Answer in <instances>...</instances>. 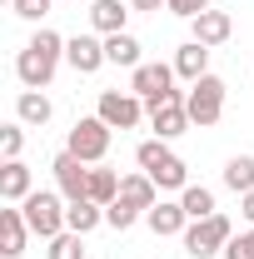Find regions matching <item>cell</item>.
<instances>
[{"label": "cell", "instance_id": "cell-27", "mask_svg": "<svg viewBox=\"0 0 254 259\" xmlns=\"http://www.w3.org/2000/svg\"><path fill=\"white\" fill-rule=\"evenodd\" d=\"M224 259H254V225L244 234H234L229 244H224Z\"/></svg>", "mask_w": 254, "mask_h": 259}, {"label": "cell", "instance_id": "cell-7", "mask_svg": "<svg viewBox=\"0 0 254 259\" xmlns=\"http://www.w3.org/2000/svg\"><path fill=\"white\" fill-rule=\"evenodd\" d=\"M130 90L145 100V105H159V100L180 95L175 90V65H135L130 70Z\"/></svg>", "mask_w": 254, "mask_h": 259}, {"label": "cell", "instance_id": "cell-15", "mask_svg": "<svg viewBox=\"0 0 254 259\" xmlns=\"http://www.w3.org/2000/svg\"><path fill=\"white\" fill-rule=\"evenodd\" d=\"M175 75L180 80H204L209 75V45H199V40H185L180 50H175Z\"/></svg>", "mask_w": 254, "mask_h": 259}, {"label": "cell", "instance_id": "cell-21", "mask_svg": "<svg viewBox=\"0 0 254 259\" xmlns=\"http://www.w3.org/2000/svg\"><path fill=\"white\" fill-rule=\"evenodd\" d=\"M105 55H110V65H125V70L145 65V60H140V40H135L130 30H120V35H105Z\"/></svg>", "mask_w": 254, "mask_h": 259}, {"label": "cell", "instance_id": "cell-25", "mask_svg": "<svg viewBox=\"0 0 254 259\" xmlns=\"http://www.w3.org/2000/svg\"><path fill=\"white\" fill-rule=\"evenodd\" d=\"M135 220H145V209H135V204H125V199H115V204H105V225L110 229H120L125 234Z\"/></svg>", "mask_w": 254, "mask_h": 259}, {"label": "cell", "instance_id": "cell-29", "mask_svg": "<svg viewBox=\"0 0 254 259\" xmlns=\"http://www.w3.org/2000/svg\"><path fill=\"white\" fill-rule=\"evenodd\" d=\"M209 5H215V0H170V5H164V10H175V15H180V20H194V15H204V10H209Z\"/></svg>", "mask_w": 254, "mask_h": 259}, {"label": "cell", "instance_id": "cell-5", "mask_svg": "<svg viewBox=\"0 0 254 259\" xmlns=\"http://www.w3.org/2000/svg\"><path fill=\"white\" fill-rule=\"evenodd\" d=\"M110 135H115V130L105 125L100 115H85V120H75L70 140H65V150H70L75 160H85V164H100L105 155H110Z\"/></svg>", "mask_w": 254, "mask_h": 259}, {"label": "cell", "instance_id": "cell-28", "mask_svg": "<svg viewBox=\"0 0 254 259\" xmlns=\"http://www.w3.org/2000/svg\"><path fill=\"white\" fill-rule=\"evenodd\" d=\"M50 5H55V0H10V10H15L20 20H40V15H50Z\"/></svg>", "mask_w": 254, "mask_h": 259}, {"label": "cell", "instance_id": "cell-1", "mask_svg": "<svg viewBox=\"0 0 254 259\" xmlns=\"http://www.w3.org/2000/svg\"><path fill=\"white\" fill-rule=\"evenodd\" d=\"M60 60H65V40L55 30H40L25 40V50L15 55V75H20V85L25 90H45L50 80H55V70H60Z\"/></svg>", "mask_w": 254, "mask_h": 259}, {"label": "cell", "instance_id": "cell-31", "mask_svg": "<svg viewBox=\"0 0 254 259\" xmlns=\"http://www.w3.org/2000/svg\"><path fill=\"white\" fill-rule=\"evenodd\" d=\"M130 10H159V5H170V0H125Z\"/></svg>", "mask_w": 254, "mask_h": 259}, {"label": "cell", "instance_id": "cell-19", "mask_svg": "<svg viewBox=\"0 0 254 259\" xmlns=\"http://www.w3.org/2000/svg\"><path fill=\"white\" fill-rule=\"evenodd\" d=\"M105 225V204L95 199H70V209H65V229H75V234H90V229Z\"/></svg>", "mask_w": 254, "mask_h": 259}, {"label": "cell", "instance_id": "cell-3", "mask_svg": "<svg viewBox=\"0 0 254 259\" xmlns=\"http://www.w3.org/2000/svg\"><path fill=\"white\" fill-rule=\"evenodd\" d=\"M224 85L220 75H204V80H194L190 90H185V110H190V125L199 130H209V125H220V115H224Z\"/></svg>", "mask_w": 254, "mask_h": 259}, {"label": "cell", "instance_id": "cell-24", "mask_svg": "<svg viewBox=\"0 0 254 259\" xmlns=\"http://www.w3.org/2000/svg\"><path fill=\"white\" fill-rule=\"evenodd\" d=\"M50 259H85V234H75V229H65L50 239Z\"/></svg>", "mask_w": 254, "mask_h": 259}, {"label": "cell", "instance_id": "cell-12", "mask_svg": "<svg viewBox=\"0 0 254 259\" xmlns=\"http://www.w3.org/2000/svg\"><path fill=\"white\" fill-rule=\"evenodd\" d=\"M145 225H150V234L170 239V234H185V229H190V214H185L180 199H159L155 209H145Z\"/></svg>", "mask_w": 254, "mask_h": 259}, {"label": "cell", "instance_id": "cell-26", "mask_svg": "<svg viewBox=\"0 0 254 259\" xmlns=\"http://www.w3.org/2000/svg\"><path fill=\"white\" fill-rule=\"evenodd\" d=\"M20 150H25V125L15 120V125H0V155L5 160H20Z\"/></svg>", "mask_w": 254, "mask_h": 259}, {"label": "cell", "instance_id": "cell-32", "mask_svg": "<svg viewBox=\"0 0 254 259\" xmlns=\"http://www.w3.org/2000/svg\"><path fill=\"white\" fill-rule=\"evenodd\" d=\"M65 5H70V0H65Z\"/></svg>", "mask_w": 254, "mask_h": 259}, {"label": "cell", "instance_id": "cell-22", "mask_svg": "<svg viewBox=\"0 0 254 259\" xmlns=\"http://www.w3.org/2000/svg\"><path fill=\"white\" fill-rule=\"evenodd\" d=\"M224 190H234V194L254 190V155H234V160L224 164Z\"/></svg>", "mask_w": 254, "mask_h": 259}, {"label": "cell", "instance_id": "cell-20", "mask_svg": "<svg viewBox=\"0 0 254 259\" xmlns=\"http://www.w3.org/2000/svg\"><path fill=\"white\" fill-rule=\"evenodd\" d=\"M180 204H185L190 220H209V214H220V204H215V190H209V185H185V190H180Z\"/></svg>", "mask_w": 254, "mask_h": 259}, {"label": "cell", "instance_id": "cell-10", "mask_svg": "<svg viewBox=\"0 0 254 259\" xmlns=\"http://www.w3.org/2000/svg\"><path fill=\"white\" fill-rule=\"evenodd\" d=\"M65 60L75 75H95L100 65H110L105 55V35H75V40H65Z\"/></svg>", "mask_w": 254, "mask_h": 259}, {"label": "cell", "instance_id": "cell-6", "mask_svg": "<svg viewBox=\"0 0 254 259\" xmlns=\"http://www.w3.org/2000/svg\"><path fill=\"white\" fill-rule=\"evenodd\" d=\"M95 115H100L110 130H135L140 120H145V100L135 95V90H100Z\"/></svg>", "mask_w": 254, "mask_h": 259}, {"label": "cell", "instance_id": "cell-30", "mask_svg": "<svg viewBox=\"0 0 254 259\" xmlns=\"http://www.w3.org/2000/svg\"><path fill=\"white\" fill-rule=\"evenodd\" d=\"M239 214L254 225V190H249V194H239Z\"/></svg>", "mask_w": 254, "mask_h": 259}, {"label": "cell", "instance_id": "cell-2", "mask_svg": "<svg viewBox=\"0 0 254 259\" xmlns=\"http://www.w3.org/2000/svg\"><path fill=\"white\" fill-rule=\"evenodd\" d=\"M65 209H70V199H65L60 190H35V194L20 199V214H25L30 234H40L45 244H50L55 234H65Z\"/></svg>", "mask_w": 254, "mask_h": 259}, {"label": "cell", "instance_id": "cell-23", "mask_svg": "<svg viewBox=\"0 0 254 259\" xmlns=\"http://www.w3.org/2000/svg\"><path fill=\"white\" fill-rule=\"evenodd\" d=\"M90 199H95V204H115V199H120V175L90 164Z\"/></svg>", "mask_w": 254, "mask_h": 259}, {"label": "cell", "instance_id": "cell-17", "mask_svg": "<svg viewBox=\"0 0 254 259\" xmlns=\"http://www.w3.org/2000/svg\"><path fill=\"white\" fill-rule=\"evenodd\" d=\"M50 115H55V105L45 90H20L15 95V120L20 125H50Z\"/></svg>", "mask_w": 254, "mask_h": 259}, {"label": "cell", "instance_id": "cell-9", "mask_svg": "<svg viewBox=\"0 0 254 259\" xmlns=\"http://www.w3.org/2000/svg\"><path fill=\"white\" fill-rule=\"evenodd\" d=\"M150 130H155V140H180L190 130L185 95H170V100H159V105H150Z\"/></svg>", "mask_w": 254, "mask_h": 259}, {"label": "cell", "instance_id": "cell-8", "mask_svg": "<svg viewBox=\"0 0 254 259\" xmlns=\"http://www.w3.org/2000/svg\"><path fill=\"white\" fill-rule=\"evenodd\" d=\"M50 175H55V190L65 199H90V164L75 160L70 150H60L55 160H50Z\"/></svg>", "mask_w": 254, "mask_h": 259}, {"label": "cell", "instance_id": "cell-11", "mask_svg": "<svg viewBox=\"0 0 254 259\" xmlns=\"http://www.w3.org/2000/svg\"><path fill=\"white\" fill-rule=\"evenodd\" d=\"M25 239H30V225H25L20 204H5L0 209V259H20L25 254Z\"/></svg>", "mask_w": 254, "mask_h": 259}, {"label": "cell", "instance_id": "cell-4", "mask_svg": "<svg viewBox=\"0 0 254 259\" xmlns=\"http://www.w3.org/2000/svg\"><path fill=\"white\" fill-rule=\"evenodd\" d=\"M180 239H185V254H190V259H209V254H224V244L234 239V225H229L224 214L190 220V229H185Z\"/></svg>", "mask_w": 254, "mask_h": 259}, {"label": "cell", "instance_id": "cell-14", "mask_svg": "<svg viewBox=\"0 0 254 259\" xmlns=\"http://www.w3.org/2000/svg\"><path fill=\"white\" fill-rule=\"evenodd\" d=\"M190 40H199V45H209V50H215V45H224V40H229V35H234V20H229V10H204V15H194L190 20Z\"/></svg>", "mask_w": 254, "mask_h": 259}, {"label": "cell", "instance_id": "cell-16", "mask_svg": "<svg viewBox=\"0 0 254 259\" xmlns=\"http://www.w3.org/2000/svg\"><path fill=\"white\" fill-rule=\"evenodd\" d=\"M120 199H125V204H135V209H155V204H159V185L145 175V169H135V175H125V180H120Z\"/></svg>", "mask_w": 254, "mask_h": 259}, {"label": "cell", "instance_id": "cell-18", "mask_svg": "<svg viewBox=\"0 0 254 259\" xmlns=\"http://www.w3.org/2000/svg\"><path fill=\"white\" fill-rule=\"evenodd\" d=\"M130 20V5H120V0H95L90 5V30L95 35H120Z\"/></svg>", "mask_w": 254, "mask_h": 259}, {"label": "cell", "instance_id": "cell-13", "mask_svg": "<svg viewBox=\"0 0 254 259\" xmlns=\"http://www.w3.org/2000/svg\"><path fill=\"white\" fill-rule=\"evenodd\" d=\"M25 194H35V175L25 160H5L0 164V199L5 204H20Z\"/></svg>", "mask_w": 254, "mask_h": 259}]
</instances>
